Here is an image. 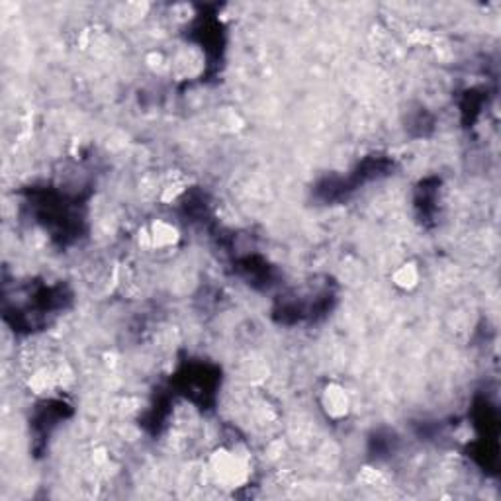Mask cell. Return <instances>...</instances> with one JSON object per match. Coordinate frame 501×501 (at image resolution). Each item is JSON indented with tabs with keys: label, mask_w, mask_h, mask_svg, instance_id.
Returning a JSON list of instances; mask_svg holds the SVG:
<instances>
[{
	"label": "cell",
	"mask_w": 501,
	"mask_h": 501,
	"mask_svg": "<svg viewBox=\"0 0 501 501\" xmlns=\"http://www.w3.org/2000/svg\"><path fill=\"white\" fill-rule=\"evenodd\" d=\"M321 407L331 419H343L351 409V400L343 388L337 384H327L321 394Z\"/></svg>",
	"instance_id": "obj_1"
},
{
	"label": "cell",
	"mask_w": 501,
	"mask_h": 501,
	"mask_svg": "<svg viewBox=\"0 0 501 501\" xmlns=\"http://www.w3.org/2000/svg\"><path fill=\"white\" fill-rule=\"evenodd\" d=\"M214 474L223 484H241L245 480V470L241 460L235 458L231 452H221L214 458Z\"/></svg>",
	"instance_id": "obj_2"
},
{
	"label": "cell",
	"mask_w": 501,
	"mask_h": 501,
	"mask_svg": "<svg viewBox=\"0 0 501 501\" xmlns=\"http://www.w3.org/2000/svg\"><path fill=\"white\" fill-rule=\"evenodd\" d=\"M151 239H153V243L159 247H165V245H171V243H175L176 239V231L168 223H163V221H159V223H155L153 225V233H151Z\"/></svg>",
	"instance_id": "obj_3"
},
{
	"label": "cell",
	"mask_w": 501,
	"mask_h": 501,
	"mask_svg": "<svg viewBox=\"0 0 501 501\" xmlns=\"http://www.w3.org/2000/svg\"><path fill=\"white\" fill-rule=\"evenodd\" d=\"M394 280H396L397 286H402V288H412V286L417 284V271H415L414 266H407V264H405V266H402V268L394 274Z\"/></svg>",
	"instance_id": "obj_4"
}]
</instances>
